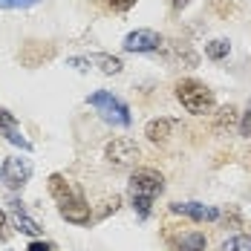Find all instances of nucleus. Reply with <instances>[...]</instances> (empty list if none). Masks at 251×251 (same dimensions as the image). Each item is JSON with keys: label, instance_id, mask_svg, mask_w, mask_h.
<instances>
[{"label": "nucleus", "instance_id": "obj_1", "mask_svg": "<svg viewBox=\"0 0 251 251\" xmlns=\"http://www.w3.org/2000/svg\"><path fill=\"white\" fill-rule=\"evenodd\" d=\"M47 188H50L52 200L58 202V214L67 223H73V226H87L90 223V205L73 182H67L61 174H52L47 179Z\"/></svg>", "mask_w": 251, "mask_h": 251}, {"label": "nucleus", "instance_id": "obj_2", "mask_svg": "<svg viewBox=\"0 0 251 251\" xmlns=\"http://www.w3.org/2000/svg\"><path fill=\"white\" fill-rule=\"evenodd\" d=\"M127 191H130V205H133V211H136L142 220H148L151 211H153L156 197L165 191V179H162L159 171H153V168H142V171H136V174L130 176Z\"/></svg>", "mask_w": 251, "mask_h": 251}, {"label": "nucleus", "instance_id": "obj_3", "mask_svg": "<svg viewBox=\"0 0 251 251\" xmlns=\"http://www.w3.org/2000/svg\"><path fill=\"white\" fill-rule=\"evenodd\" d=\"M176 99H179V104H182L188 113H194V116H205V113L214 110V93H211L202 81H197V78L179 81V84H176Z\"/></svg>", "mask_w": 251, "mask_h": 251}, {"label": "nucleus", "instance_id": "obj_4", "mask_svg": "<svg viewBox=\"0 0 251 251\" xmlns=\"http://www.w3.org/2000/svg\"><path fill=\"white\" fill-rule=\"evenodd\" d=\"M87 101L99 110L104 122H110V125H122V127L130 125V110H127V104H125V101H119L113 93L99 90V93H93Z\"/></svg>", "mask_w": 251, "mask_h": 251}, {"label": "nucleus", "instance_id": "obj_5", "mask_svg": "<svg viewBox=\"0 0 251 251\" xmlns=\"http://www.w3.org/2000/svg\"><path fill=\"white\" fill-rule=\"evenodd\" d=\"M104 159H107L113 168H130V165H136V159H139V145H136L133 139H127V136H119V139L107 142Z\"/></svg>", "mask_w": 251, "mask_h": 251}, {"label": "nucleus", "instance_id": "obj_6", "mask_svg": "<svg viewBox=\"0 0 251 251\" xmlns=\"http://www.w3.org/2000/svg\"><path fill=\"white\" fill-rule=\"evenodd\" d=\"M3 182L12 188V191H21L26 182H29V176H32V162L29 159H21V156H12V159H6L3 162Z\"/></svg>", "mask_w": 251, "mask_h": 251}, {"label": "nucleus", "instance_id": "obj_7", "mask_svg": "<svg viewBox=\"0 0 251 251\" xmlns=\"http://www.w3.org/2000/svg\"><path fill=\"white\" fill-rule=\"evenodd\" d=\"M165 41H162V35L159 32H153V29H136V32H130L125 38V50L127 52H159Z\"/></svg>", "mask_w": 251, "mask_h": 251}, {"label": "nucleus", "instance_id": "obj_8", "mask_svg": "<svg viewBox=\"0 0 251 251\" xmlns=\"http://www.w3.org/2000/svg\"><path fill=\"white\" fill-rule=\"evenodd\" d=\"M171 211L174 214H185V217H191L197 223H205V220L214 223V220H220V211L211 208V205H202V202H174Z\"/></svg>", "mask_w": 251, "mask_h": 251}, {"label": "nucleus", "instance_id": "obj_9", "mask_svg": "<svg viewBox=\"0 0 251 251\" xmlns=\"http://www.w3.org/2000/svg\"><path fill=\"white\" fill-rule=\"evenodd\" d=\"M9 211H12V223H15V228H18L21 234H29V237H41V234H44V228L26 214V208H24L21 200H9Z\"/></svg>", "mask_w": 251, "mask_h": 251}, {"label": "nucleus", "instance_id": "obj_10", "mask_svg": "<svg viewBox=\"0 0 251 251\" xmlns=\"http://www.w3.org/2000/svg\"><path fill=\"white\" fill-rule=\"evenodd\" d=\"M174 127H176L174 119H153V122H148V127H145V136L151 139L153 145H165Z\"/></svg>", "mask_w": 251, "mask_h": 251}, {"label": "nucleus", "instance_id": "obj_11", "mask_svg": "<svg viewBox=\"0 0 251 251\" xmlns=\"http://www.w3.org/2000/svg\"><path fill=\"white\" fill-rule=\"evenodd\" d=\"M234 125H240V110L234 104H226L223 110H217V116H214V130L217 133H226Z\"/></svg>", "mask_w": 251, "mask_h": 251}, {"label": "nucleus", "instance_id": "obj_12", "mask_svg": "<svg viewBox=\"0 0 251 251\" xmlns=\"http://www.w3.org/2000/svg\"><path fill=\"white\" fill-rule=\"evenodd\" d=\"M52 52H55L52 47L41 50V47H38V41H29V44L24 47V52H21V61H24L26 67H38L44 58H52Z\"/></svg>", "mask_w": 251, "mask_h": 251}, {"label": "nucleus", "instance_id": "obj_13", "mask_svg": "<svg viewBox=\"0 0 251 251\" xmlns=\"http://www.w3.org/2000/svg\"><path fill=\"white\" fill-rule=\"evenodd\" d=\"M90 64H99V70L104 75H119L122 67H125L116 55H90Z\"/></svg>", "mask_w": 251, "mask_h": 251}, {"label": "nucleus", "instance_id": "obj_14", "mask_svg": "<svg viewBox=\"0 0 251 251\" xmlns=\"http://www.w3.org/2000/svg\"><path fill=\"white\" fill-rule=\"evenodd\" d=\"M228 52H231V44H228L226 38H214V41L205 44V55L211 61H223V58H228Z\"/></svg>", "mask_w": 251, "mask_h": 251}, {"label": "nucleus", "instance_id": "obj_15", "mask_svg": "<svg viewBox=\"0 0 251 251\" xmlns=\"http://www.w3.org/2000/svg\"><path fill=\"white\" fill-rule=\"evenodd\" d=\"M176 251H205V234L202 231H194V234L182 237V243L176 246Z\"/></svg>", "mask_w": 251, "mask_h": 251}, {"label": "nucleus", "instance_id": "obj_16", "mask_svg": "<svg viewBox=\"0 0 251 251\" xmlns=\"http://www.w3.org/2000/svg\"><path fill=\"white\" fill-rule=\"evenodd\" d=\"M223 251H251V237H246V234L228 237L226 243H223Z\"/></svg>", "mask_w": 251, "mask_h": 251}, {"label": "nucleus", "instance_id": "obj_17", "mask_svg": "<svg viewBox=\"0 0 251 251\" xmlns=\"http://www.w3.org/2000/svg\"><path fill=\"white\" fill-rule=\"evenodd\" d=\"M12 130H18V119H15L12 113L0 110V133L6 136V133H12Z\"/></svg>", "mask_w": 251, "mask_h": 251}, {"label": "nucleus", "instance_id": "obj_18", "mask_svg": "<svg viewBox=\"0 0 251 251\" xmlns=\"http://www.w3.org/2000/svg\"><path fill=\"white\" fill-rule=\"evenodd\" d=\"M41 0H0V9H29V6H38Z\"/></svg>", "mask_w": 251, "mask_h": 251}, {"label": "nucleus", "instance_id": "obj_19", "mask_svg": "<svg viewBox=\"0 0 251 251\" xmlns=\"http://www.w3.org/2000/svg\"><path fill=\"white\" fill-rule=\"evenodd\" d=\"M67 67H73V70H78V73H90V70H93L90 58H70V61H67Z\"/></svg>", "mask_w": 251, "mask_h": 251}, {"label": "nucleus", "instance_id": "obj_20", "mask_svg": "<svg viewBox=\"0 0 251 251\" xmlns=\"http://www.w3.org/2000/svg\"><path fill=\"white\" fill-rule=\"evenodd\" d=\"M6 139H9L12 145H18L21 151H32V145H29L24 136H21V130H12V133H6Z\"/></svg>", "mask_w": 251, "mask_h": 251}, {"label": "nucleus", "instance_id": "obj_21", "mask_svg": "<svg viewBox=\"0 0 251 251\" xmlns=\"http://www.w3.org/2000/svg\"><path fill=\"white\" fill-rule=\"evenodd\" d=\"M110 3V9L113 12H127V9H133L136 6V0H107Z\"/></svg>", "mask_w": 251, "mask_h": 251}, {"label": "nucleus", "instance_id": "obj_22", "mask_svg": "<svg viewBox=\"0 0 251 251\" xmlns=\"http://www.w3.org/2000/svg\"><path fill=\"white\" fill-rule=\"evenodd\" d=\"M12 237V228H9V220H6V214L0 211V243H6Z\"/></svg>", "mask_w": 251, "mask_h": 251}, {"label": "nucleus", "instance_id": "obj_23", "mask_svg": "<svg viewBox=\"0 0 251 251\" xmlns=\"http://www.w3.org/2000/svg\"><path fill=\"white\" fill-rule=\"evenodd\" d=\"M240 136H246V139H251V110L240 119Z\"/></svg>", "mask_w": 251, "mask_h": 251}, {"label": "nucleus", "instance_id": "obj_24", "mask_svg": "<svg viewBox=\"0 0 251 251\" xmlns=\"http://www.w3.org/2000/svg\"><path fill=\"white\" fill-rule=\"evenodd\" d=\"M26 251H52V243H44V240H32Z\"/></svg>", "mask_w": 251, "mask_h": 251}, {"label": "nucleus", "instance_id": "obj_25", "mask_svg": "<svg viewBox=\"0 0 251 251\" xmlns=\"http://www.w3.org/2000/svg\"><path fill=\"white\" fill-rule=\"evenodd\" d=\"M188 3H191V0H171V6H174V9H185Z\"/></svg>", "mask_w": 251, "mask_h": 251}]
</instances>
